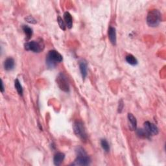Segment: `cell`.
<instances>
[{
    "label": "cell",
    "instance_id": "cell-1",
    "mask_svg": "<svg viewBox=\"0 0 166 166\" xmlns=\"http://www.w3.org/2000/svg\"><path fill=\"white\" fill-rule=\"evenodd\" d=\"M62 61V56L55 50H51L46 56V65L49 68H53Z\"/></svg>",
    "mask_w": 166,
    "mask_h": 166
},
{
    "label": "cell",
    "instance_id": "cell-2",
    "mask_svg": "<svg viewBox=\"0 0 166 166\" xmlns=\"http://www.w3.org/2000/svg\"><path fill=\"white\" fill-rule=\"evenodd\" d=\"M161 20L160 12L157 9H153L148 12L147 16V23L148 26L155 27L158 26Z\"/></svg>",
    "mask_w": 166,
    "mask_h": 166
},
{
    "label": "cell",
    "instance_id": "cell-3",
    "mask_svg": "<svg viewBox=\"0 0 166 166\" xmlns=\"http://www.w3.org/2000/svg\"><path fill=\"white\" fill-rule=\"evenodd\" d=\"M76 152L77 157L72 164L73 165H88L90 164V158L82 147H78Z\"/></svg>",
    "mask_w": 166,
    "mask_h": 166
},
{
    "label": "cell",
    "instance_id": "cell-4",
    "mask_svg": "<svg viewBox=\"0 0 166 166\" xmlns=\"http://www.w3.org/2000/svg\"><path fill=\"white\" fill-rule=\"evenodd\" d=\"M73 131L76 136L79 138L82 141H86L87 139V135L84 124L80 121H76L73 123Z\"/></svg>",
    "mask_w": 166,
    "mask_h": 166
},
{
    "label": "cell",
    "instance_id": "cell-5",
    "mask_svg": "<svg viewBox=\"0 0 166 166\" xmlns=\"http://www.w3.org/2000/svg\"><path fill=\"white\" fill-rule=\"evenodd\" d=\"M24 46L25 50L33 51L34 53H40L44 48V43L42 40H40V41L33 40L27 42Z\"/></svg>",
    "mask_w": 166,
    "mask_h": 166
},
{
    "label": "cell",
    "instance_id": "cell-6",
    "mask_svg": "<svg viewBox=\"0 0 166 166\" xmlns=\"http://www.w3.org/2000/svg\"><path fill=\"white\" fill-rule=\"evenodd\" d=\"M56 82L60 90H62L65 92H68L69 91V86L67 80V77L64 73H60L58 77H56Z\"/></svg>",
    "mask_w": 166,
    "mask_h": 166
},
{
    "label": "cell",
    "instance_id": "cell-7",
    "mask_svg": "<svg viewBox=\"0 0 166 166\" xmlns=\"http://www.w3.org/2000/svg\"><path fill=\"white\" fill-rule=\"evenodd\" d=\"M144 129L147 131L150 136H155V135L158 134V127L155 124L149 121H145L144 123Z\"/></svg>",
    "mask_w": 166,
    "mask_h": 166
},
{
    "label": "cell",
    "instance_id": "cell-8",
    "mask_svg": "<svg viewBox=\"0 0 166 166\" xmlns=\"http://www.w3.org/2000/svg\"><path fill=\"white\" fill-rule=\"evenodd\" d=\"M79 68L81 75L83 78H85L87 75V71H88V64L86 60H82L79 62Z\"/></svg>",
    "mask_w": 166,
    "mask_h": 166
},
{
    "label": "cell",
    "instance_id": "cell-9",
    "mask_svg": "<svg viewBox=\"0 0 166 166\" xmlns=\"http://www.w3.org/2000/svg\"><path fill=\"white\" fill-rule=\"evenodd\" d=\"M108 38L113 46L116 44V32L114 27H110L108 29Z\"/></svg>",
    "mask_w": 166,
    "mask_h": 166
},
{
    "label": "cell",
    "instance_id": "cell-10",
    "mask_svg": "<svg viewBox=\"0 0 166 166\" xmlns=\"http://www.w3.org/2000/svg\"><path fill=\"white\" fill-rule=\"evenodd\" d=\"M4 68L7 71H11L14 69V60L12 58L7 59L4 62Z\"/></svg>",
    "mask_w": 166,
    "mask_h": 166
},
{
    "label": "cell",
    "instance_id": "cell-11",
    "mask_svg": "<svg viewBox=\"0 0 166 166\" xmlns=\"http://www.w3.org/2000/svg\"><path fill=\"white\" fill-rule=\"evenodd\" d=\"M128 120L130 124V128L132 130H134L136 129L137 126V121L136 117H135L132 113H128Z\"/></svg>",
    "mask_w": 166,
    "mask_h": 166
},
{
    "label": "cell",
    "instance_id": "cell-12",
    "mask_svg": "<svg viewBox=\"0 0 166 166\" xmlns=\"http://www.w3.org/2000/svg\"><path fill=\"white\" fill-rule=\"evenodd\" d=\"M65 158V155L62 152H58L56 153L53 158V162L55 165H60L62 163V161Z\"/></svg>",
    "mask_w": 166,
    "mask_h": 166
},
{
    "label": "cell",
    "instance_id": "cell-13",
    "mask_svg": "<svg viewBox=\"0 0 166 166\" xmlns=\"http://www.w3.org/2000/svg\"><path fill=\"white\" fill-rule=\"evenodd\" d=\"M64 18L67 27L69 29H71L73 26V19L70 13L68 12H65L64 14Z\"/></svg>",
    "mask_w": 166,
    "mask_h": 166
},
{
    "label": "cell",
    "instance_id": "cell-14",
    "mask_svg": "<svg viewBox=\"0 0 166 166\" xmlns=\"http://www.w3.org/2000/svg\"><path fill=\"white\" fill-rule=\"evenodd\" d=\"M22 29L24 33L25 34L26 37H27V40H29L33 35V29L27 25H23Z\"/></svg>",
    "mask_w": 166,
    "mask_h": 166
},
{
    "label": "cell",
    "instance_id": "cell-15",
    "mask_svg": "<svg viewBox=\"0 0 166 166\" xmlns=\"http://www.w3.org/2000/svg\"><path fill=\"white\" fill-rule=\"evenodd\" d=\"M125 60L128 64L132 65H136L138 64V60L132 55H129L126 56Z\"/></svg>",
    "mask_w": 166,
    "mask_h": 166
},
{
    "label": "cell",
    "instance_id": "cell-16",
    "mask_svg": "<svg viewBox=\"0 0 166 166\" xmlns=\"http://www.w3.org/2000/svg\"><path fill=\"white\" fill-rule=\"evenodd\" d=\"M14 86H15L16 90H17V91H18V94L20 95H23V88H22V86H21V85L20 84V82L19 81L18 79L15 80Z\"/></svg>",
    "mask_w": 166,
    "mask_h": 166
},
{
    "label": "cell",
    "instance_id": "cell-17",
    "mask_svg": "<svg viewBox=\"0 0 166 166\" xmlns=\"http://www.w3.org/2000/svg\"><path fill=\"white\" fill-rule=\"evenodd\" d=\"M137 134L139 137L144 138H148L151 136L147 133V131L145 129H138Z\"/></svg>",
    "mask_w": 166,
    "mask_h": 166
},
{
    "label": "cell",
    "instance_id": "cell-18",
    "mask_svg": "<svg viewBox=\"0 0 166 166\" xmlns=\"http://www.w3.org/2000/svg\"><path fill=\"white\" fill-rule=\"evenodd\" d=\"M101 145L103 150L105 151L106 152H108L109 150H110V146H109V144L105 139H102L101 142Z\"/></svg>",
    "mask_w": 166,
    "mask_h": 166
},
{
    "label": "cell",
    "instance_id": "cell-19",
    "mask_svg": "<svg viewBox=\"0 0 166 166\" xmlns=\"http://www.w3.org/2000/svg\"><path fill=\"white\" fill-rule=\"evenodd\" d=\"M57 21H58V24L60 26V27L62 29V30H65V22L64 21V20H62V18H61L60 16L58 17Z\"/></svg>",
    "mask_w": 166,
    "mask_h": 166
},
{
    "label": "cell",
    "instance_id": "cell-20",
    "mask_svg": "<svg viewBox=\"0 0 166 166\" xmlns=\"http://www.w3.org/2000/svg\"><path fill=\"white\" fill-rule=\"evenodd\" d=\"M25 20H27V22L30 23V24H36L37 23L36 20L34 19L33 17H32L31 16H29L27 17V18H25Z\"/></svg>",
    "mask_w": 166,
    "mask_h": 166
},
{
    "label": "cell",
    "instance_id": "cell-21",
    "mask_svg": "<svg viewBox=\"0 0 166 166\" xmlns=\"http://www.w3.org/2000/svg\"><path fill=\"white\" fill-rule=\"evenodd\" d=\"M123 102L122 100H120V101L119 102V106H118V112L119 113H121L122 112V110H123Z\"/></svg>",
    "mask_w": 166,
    "mask_h": 166
},
{
    "label": "cell",
    "instance_id": "cell-22",
    "mask_svg": "<svg viewBox=\"0 0 166 166\" xmlns=\"http://www.w3.org/2000/svg\"><path fill=\"white\" fill-rule=\"evenodd\" d=\"M2 83H1V85H2V88H1V91H2V92L3 93V91H4V86H3V81L2 80Z\"/></svg>",
    "mask_w": 166,
    "mask_h": 166
}]
</instances>
